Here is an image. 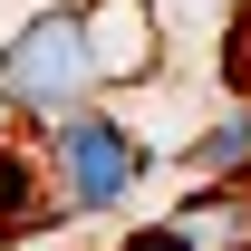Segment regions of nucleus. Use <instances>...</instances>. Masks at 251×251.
Returning a JSON list of instances; mask_svg holds the SVG:
<instances>
[{
  "label": "nucleus",
  "mask_w": 251,
  "mask_h": 251,
  "mask_svg": "<svg viewBox=\"0 0 251 251\" xmlns=\"http://www.w3.org/2000/svg\"><path fill=\"white\" fill-rule=\"evenodd\" d=\"M106 87L87 58V20L77 10H49V20H29V29L0 49V97L10 106H29V116H68V106H87V97Z\"/></svg>",
  "instance_id": "obj_1"
},
{
  "label": "nucleus",
  "mask_w": 251,
  "mask_h": 251,
  "mask_svg": "<svg viewBox=\"0 0 251 251\" xmlns=\"http://www.w3.org/2000/svg\"><path fill=\"white\" fill-rule=\"evenodd\" d=\"M135 174H145V155H135L126 126H106L97 106H68V116H58V184H68V213H106V203H126Z\"/></svg>",
  "instance_id": "obj_2"
},
{
  "label": "nucleus",
  "mask_w": 251,
  "mask_h": 251,
  "mask_svg": "<svg viewBox=\"0 0 251 251\" xmlns=\"http://www.w3.org/2000/svg\"><path fill=\"white\" fill-rule=\"evenodd\" d=\"M135 251H251V184H213L203 174V193L174 222L135 232Z\"/></svg>",
  "instance_id": "obj_3"
},
{
  "label": "nucleus",
  "mask_w": 251,
  "mask_h": 251,
  "mask_svg": "<svg viewBox=\"0 0 251 251\" xmlns=\"http://www.w3.org/2000/svg\"><path fill=\"white\" fill-rule=\"evenodd\" d=\"M77 20H87V58H97L106 87L116 77H155V10L145 0H77Z\"/></svg>",
  "instance_id": "obj_4"
},
{
  "label": "nucleus",
  "mask_w": 251,
  "mask_h": 251,
  "mask_svg": "<svg viewBox=\"0 0 251 251\" xmlns=\"http://www.w3.org/2000/svg\"><path fill=\"white\" fill-rule=\"evenodd\" d=\"M68 203H49V164L20 155V145H0V242H29V232H49Z\"/></svg>",
  "instance_id": "obj_5"
},
{
  "label": "nucleus",
  "mask_w": 251,
  "mask_h": 251,
  "mask_svg": "<svg viewBox=\"0 0 251 251\" xmlns=\"http://www.w3.org/2000/svg\"><path fill=\"white\" fill-rule=\"evenodd\" d=\"M232 164H251V116H242V126H222V135H203V145H193V174H232Z\"/></svg>",
  "instance_id": "obj_6"
},
{
  "label": "nucleus",
  "mask_w": 251,
  "mask_h": 251,
  "mask_svg": "<svg viewBox=\"0 0 251 251\" xmlns=\"http://www.w3.org/2000/svg\"><path fill=\"white\" fill-rule=\"evenodd\" d=\"M222 68H232V87L251 97V10H242V20H232V58H222Z\"/></svg>",
  "instance_id": "obj_7"
}]
</instances>
